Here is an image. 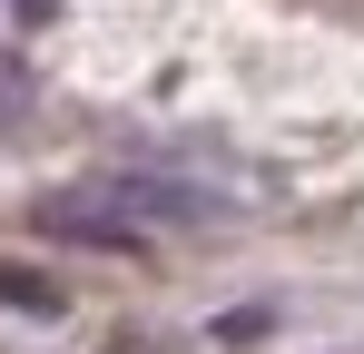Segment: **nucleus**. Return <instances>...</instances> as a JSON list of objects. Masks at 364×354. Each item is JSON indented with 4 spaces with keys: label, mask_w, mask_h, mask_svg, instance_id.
Listing matches in <instances>:
<instances>
[{
    "label": "nucleus",
    "mask_w": 364,
    "mask_h": 354,
    "mask_svg": "<svg viewBox=\"0 0 364 354\" xmlns=\"http://www.w3.org/2000/svg\"><path fill=\"white\" fill-rule=\"evenodd\" d=\"M0 305H20V315H60V295L40 286V276H10V266H0Z\"/></svg>",
    "instance_id": "f257e3e1"
}]
</instances>
